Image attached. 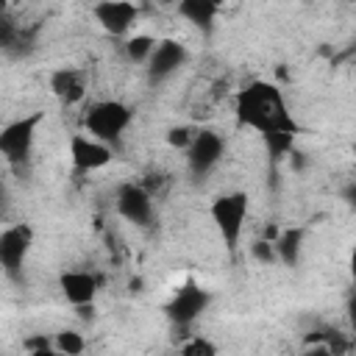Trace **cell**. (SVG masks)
<instances>
[{"mask_svg":"<svg viewBox=\"0 0 356 356\" xmlns=\"http://www.w3.org/2000/svg\"><path fill=\"white\" fill-rule=\"evenodd\" d=\"M250 253H253V259L261 261V264L278 261V250H275V242H273V239H256V242L250 245Z\"/></svg>","mask_w":356,"mask_h":356,"instance_id":"d6986e66","label":"cell"},{"mask_svg":"<svg viewBox=\"0 0 356 356\" xmlns=\"http://www.w3.org/2000/svg\"><path fill=\"white\" fill-rule=\"evenodd\" d=\"M50 92L64 103V106H75L86 97V75L75 67H58L50 75Z\"/></svg>","mask_w":356,"mask_h":356,"instance_id":"4fadbf2b","label":"cell"},{"mask_svg":"<svg viewBox=\"0 0 356 356\" xmlns=\"http://www.w3.org/2000/svg\"><path fill=\"white\" fill-rule=\"evenodd\" d=\"M44 114L42 111H33V114H25V117H17L11 120L3 131H0V153L6 156V161L19 170L31 161V153H33V142H36V128L42 125Z\"/></svg>","mask_w":356,"mask_h":356,"instance_id":"277c9868","label":"cell"},{"mask_svg":"<svg viewBox=\"0 0 356 356\" xmlns=\"http://www.w3.org/2000/svg\"><path fill=\"white\" fill-rule=\"evenodd\" d=\"M348 320H350V328L356 331V292L348 298Z\"/></svg>","mask_w":356,"mask_h":356,"instance_id":"603a6c76","label":"cell"},{"mask_svg":"<svg viewBox=\"0 0 356 356\" xmlns=\"http://www.w3.org/2000/svg\"><path fill=\"white\" fill-rule=\"evenodd\" d=\"M58 289L67 298V303L72 306H83V303H95L97 295V278L86 270H64L58 275Z\"/></svg>","mask_w":356,"mask_h":356,"instance_id":"7c38bea8","label":"cell"},{"mask_svg":"<svg viewBox=\"0 0 356 356\" xmlns=\"http://www.w3.org/2000/svg\"><path fill=\"white\" fill-rule=\"evenodd\" d=\"M53 342H56V353L78 356V353H83V350H86V339H83V334H78V331H70V328L58 331V334L53 337Z\"/></svg>","mask_w":356,"mask_h":356,"instance_id":"e0dca14e","label":"cell"},{"mask_svg":"<svg viewBox=\"0 0 356 356\" xmlns=\"http://www.w3.org/2000/svg\"><path fill=\"white\" fill-rule=\"evenodd\" d=\"M156 44H159L156 36H150V33H134V36L125 39L122 47H125L128 61H134V64H147L150 56H153V50H156Z\"/></svg>","mask_w":356,"mask_h":356,"instance_id":"2e32d148","label":"cell"},{"mask_svg":"<svg viewBox=\"0 0 356 356\" xmlns=\"http://www.w3.org/2000/svg\"><path fill=\"white\" fill-rule=\"evenodd\" d=\"M234 108H236V120L264 139L273 164L295 153L298 122L289 114V106L275 83H267V81L248 83L245 89H239Z\"/></svg>","mask_w":356,"mask_h":356,"instance_id":"6da1fadb","label":"cell"},{"mask_svg":"<svg viewBox=\"0 0 356 356\" xmlns=\"http://www.w3.org/2000/svg\"><path fill=\"white\" fill-rule=\"evenodd\" d=\"M192 136H195V128H189V125H175V128L167 131V142L172 147H178V150H186L189 142H192Z\"/></svg>","mask_w":356,"mask_h":356,"instance_id":"44dd1931","label":"cell"},{"mask_svg":"<svg viewBox=\"0 0 356 356\" xmlns=\"http://www.w3.org/2000/svg\"><path fill=\"white\" fill-rule=\"evenodd\" d=\"M131 122H134V108L128 103H122V100H97L83 114L86 134L97 136L100 142L111 145L114 150L120 147L122 134L128 131Z\"/></svg>","mask_w":356,"mask_h":356,"instance_id":"7a4b0ae2","label":"cell"},{"mask_svg":"<svg viewBox=\"0 0 356 356\" xmlns=\"http://www.w3.org/2000/svg\"><path fill=\"white\" fill-rule=\"evenodd\" d=\"M92 17L111 36H128L139 19V8L131 0H97L92 6Z\"/></svg>","mask_w":356,"mask_h":356,"instance_id":"ba28073f","label":"cell"},{"mask_svg":"<svg viewBox=\"0 0 356 356\" xmlns=\"http://www.w3.org/2000/svg\"><path fill=\"white\" fill-rule=\"evenodd\" d=\"M22 348H25L28 353H33V356L56 353V342H53V339H47L44 334H33V337H28V339L22 342Z\"/></svg>","mask_w":356,"mask_h":356,"instance_id":"ffe728a7","label":"cell"},{"mask_svg":"<svg viewBox=\"0 0 356 356\" xmlns=\"http://www.w3.org/2000/svg\"><path fill=\"white\" fill-rule=\"evenodd\" d=\"M31 245H33V228L28 222H17L0 234V267L8 278L17 281L22 275Z\"/></svg>","mask_w":356,"mask_h":356,"instance_id":"52a82bcc","label":"cell"},{"mask_svg":"<svg viewBox=\"0 0 356 356\" xmlns=\"http://www.w3.org/2000/svg\"><path fill=\"white\" fill-rule=\"evenodd\" d=\"M275 250H278V261L286 267H295L300 261L303 253V228H284L275 236Z\"/></svg>","mask_w":356,"mask_h":356,"instance_id":"9a60e30c","label":"cell"},{"mask_svg":"<svg viewBox=\"0 0 356 356\" xmlns=\"http://www.w3.org/2000/svg\"><path fill=\"white\" fill-rule=\"evenodd\" d=\"M70 159L78 170L83 172H95V170H103L111 164L114 159V147L100 142L97 136L92 134H72L70 136Z\"/></svg>","mask_w":356,"mask_h":356,"instance_id":"9c48e42d","label":"cell"},{"mask_svg":"<svg viewBox=\"0 0 356 356\" xmlns=\"http://www.w3.org/2000/svg\"><path fill=\"white\" fill-rule=\"evenodd\" d=\"M117 211L122 220L145 228L153 222V195L139 184H122L117 192Z\"/></svg>","mask_w":356,"mask_h":356,"instance_id":"8fae6325","label":"cell"},{"mask_svg":"<svg viewBox=\"0 0 356 356\" xmlns=\"http://www.w3.org/2000/svg\"><path fill=\"white\" fill-rule=\"evenodd\" d=\"M211 222L225 245V250L234 256L245 231V220H248V195L245 192H222L211 200L209 206Z\"/></svg>","mask_w":356,"mask_h":356,"instance_id":"3957f363","label":"cell"},{"mask_svg":"<svg viewBox=\"0 0 356 356\" xmlns=\"http://www.w3.org/2000/svg\"><path fill=\"white\" fill-rule=\"evenodd\" d=\"M228 0H178L175 11L181 19H186L192 28H197L200 33H211L217 14L222 11Z\"/></svg>","mask_w":356,"mask_h":356,"instance_id":"5bb4252c","label":"cell"},{"mask_svg":"<svg viewBox=\"0 0 356 356\" xmlns=\"http://www.w3.org/2000/svg\"><path fill=\"white\" fill-rule=\"evenodd\" d=\"M225 156V139L214 128H200L195 131L189 147H186V167L195 178H206Z\"/></svg>","mask_w":356,"mask_h":356,"instance_id":"5b68a950","label":"cell"},{"mask_svg":"<svg viewBox=\"0 0 356 356\" xmlns=\"http://www.w3.org/2000/svg\"><path fill=\"white\" fill-rule=\"evenodd\" d=\"M209 303H211L209 289H203L195 281H186L181 289H175V295L170 298V303L164 306V312H167V317H170V323L175 328H189L209 309Z\"/></svg>","mask_w":356,"mask_h":356,"instance_id":"8992f818","label":"cell"},{"mask_svg":"<svg viewBox=\"0 0 356 356\" xmlns=\"http://www.w3.org/2000/svg\"><path fill=\"white\" fill-rule=\"evenodd\" d=\"M178 350L186 353V356H214V353H217V345L209 342V339L200 337V334H192L184 345H178Z\"/></svg>","mask_w":356,"mask_h":356,"instance_id":"ac0fdd59","label":"cell"},{"mask_svg":"<svg viewBox=\"0 0 356 356\" xmlns=\"http://www.w3.org/2000/svg\"><path fill=\"white\" fill-rule=\"evenodd\" d=\"M189 61V50L181 39H159L150 61H147V78L153 83L167 81L170 75H175L184 64Z\"/></svg>","mask_w":356,"mask_h":356,"instance_id":"30bf717a","label":"cell"},{"mask_svg":"<svg viewBox=\"0 0 356 356\" xmlns=\"http://www.w3.org/2000/svg\"><path fill=\"white\" fill-rule=\"evenodd\" d=\"M342 200L356 211V181H353V184H348V186L342 189Z\"/></svg>","mask_w":356,"mask_h":356,"instance_id":"7402d4cb","label":"cell"},{"mask_svg":"<svg viewBox=\"0 0 356 356\" xmlns=\"http://www.w3.org/2000/svg\"><path fill=\"white\" fill-rule=\"evenodd\" d=\"M348 270H350V278H353V284H356V245H353V250H350V259H348Z\"/></svg>","mask_w":356,"mask_h":356,"instance_id":"cb8c5ba5","label":"cell"},{"mask_svg":"<svg viewBox=\"0 0 356 356\" xmlns=\"http://www.w3.org/2000/svg\"><path fill=\"white\" fill-rule=\"evenodd\" d=\"M156 3H161V6H178V0H156Z\"/></svg>","mask_w":356,"mask_h":356,"instance_id":"d4e9b609","label":"cell"},{"mask_svg":"<svg viewBox=\"0 0 356 356\" xmlns=\"http://www.w3.org/2000/svg\"><path fill=\"white\" fill-rule=\"evenodd\" d=\"M350 150H353V156H356V142H353V145H350Z\"/></svg>","mask_w":356,"mask_h":356,"instance_id":"484cf974","label":"cell"}]
</instances>
